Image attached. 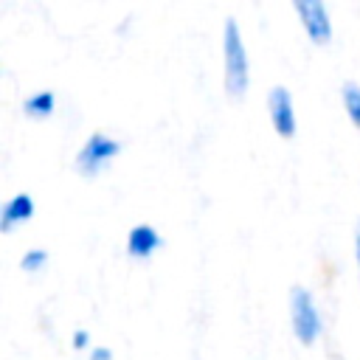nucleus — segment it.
I'll return each instance as SVG.
<instances>
[{
    "label": "nucleus",
    "instance_id": "obj_4",
    "mask_svg": "<svg viewBox=\"0 0 360 360\" xmlns=\"http://www.w3.org/2000/svg\"><path fill=\"white\" fill-rule=\"evenodd\" d=\"M292 8L298 14L309 42H315L318 48H326L332 42V20H329L326 6L321 0H295Z\"/></svg>",
    "mask_w": 360,
    "mask_h": 360
},
{
    "label": "nucleus",
    "instance_id": "obj_8",
    "mask_svg": "<svg viewBox=\"0 0 360 360\" xmlns=\"http://www.w3.org/2000/svg\"><path fill=\"white\" fill-rule=\"evenodd\" d=\"M53 107H56L53 90H37V93H31V96L22 101V112H25L28 118H51Z\"/></svg>",
    "mask_w": 360,
    "mask_h": 360
},
{
    "label": "nucleus",
    "instance_id": "obj_5",
    "mask_svg": "<svg viewBox=\"0 0 360 360\" xmlns=\"http://www.w3.org/2000/svg\"><path fill=\"white\" fill-rule=\"evenodd\" d=\"M267 112H270L273 129H276L284 141L295 138V132H298L295 107H292V96H290V90H287L284 84L270 87V93H267Z\"/></svg>",
    "mask_w": 360,
    "mask_h": 360
},
{
    "label": "nucleus",
    "instance_id": "obj_1",
    "mask_svg": "<svg viewBox=\"0 0 360 360\" xmlns=\"http://www.w3.org/2000/svg\"><path fill=\"white\" fill-rule=\"evenodd\" d=\"M222 84L231 98H242L250 84V59L233 17H228L222 25Z\"/></svg>",
    "mask_w": 360,
    "mask_h": 360
},
{
    "label": "nucleus",
    "instance_id": "obj_9",
    "mask_svg": "<svg viewBox=\"0 0 360 360\" xmlns=\"http://www.w3.org/2000/svg\"><path fill=\"white\" fill-rule=\"evenodd\" d=\"M340 101H343V110L349 115V121L354 124V129H360V84L357 82H343L340 84Z\"/></svg>",
    "mask_w": 360,
    "mask_h": 360
},
{
    "label": "nucleus",
    "instance_id": "obj_13",
    "mask_svg": "<svg viewBox=\"0 0 360 360\" xmlns=\"http://www.w3.org/2000/svg\"><path fill=\"white\" fill-rule=\"evenodd\" d=\"M354 259H357V276H360V225H357V233H354Z\"/></svg>",
    "mask_w": 360,
    "mask_h": 360
},
{
    "label": "nucleus",
    "instance_id": "obj_3",
    "mask_svg": "<svg viewBox=\"0 0 360 360\" xmlns=\"http://www.w3.org/2000/svg\"><path fill=\"white\" fill-rule=\"evenodd\" d=\"M121 152V143L115 141V138H110V135H104V132H90L87 135V141L82 143V149L76 152V160H73V166H76V172L82 174V177H87V180H93L96 174H101L110 163H112V158Z\"/></svg>",
    "mask_w": 360,
    "mask_h": 360
},
{
    "label": "nucleus",
    "instance_id": "obj_10",
    "mask_svg": "<svg viewBox=\"0 0 360 360\" xmlns=\"http://www.w3.org/2000/svg\"><path fill=\"white\" fill-rule=\"evenodd\" d=\"M45 267H48V250H45V248H31V250L22 253V259H20V270L28 273V276L42 273Z\"/></svg>",
    "mask_w": 360,
    "mask_h": 360
},
{
    "label": "nucleus",
    "instance_id": "obj_6",
    "mask_svg": "<svg viewBox=\"0 0 360 360\" xmlns=\"http://www.w3.org/2000/svg\"><path fill=\"white\" fill-rule=\"evenodd\" d=\"M160 248H163V236L149 222H141V225L129 228V233H127V253L132 259H149Z\"/></svg>",
    "mask_w": 360,
    "mask_h": 360
},
{
    "label": "nucleus",
    "instance_id": "obj_2",
    "mask_svg": "<svg viewBox=\"0 0 360 360\" xmlns=\"http://www.w3.org/2000/svg\"><path fill=\"white\" fill-rule=\"evenodd\" d=\"M290 326H292V335L298 338L301 346H312L323 332L321 312L312 301V292L304 284L290 287Z\"/></svg>",
    "mask_w": 360,
    "mask_h": 360
},
{
    "label": "nucleus",
    "instance_id": "obj_12",
    "mask_svg": "<svg viewBox=\"0 0 360 360\" xmlns=\"http://www.w3.org/2000/svg\"><path fill=\"white\" fill-rule=\"evenodd\" d=\"M87 343H90V335H87L84 329H76V335H73V346H76V349H87Z\"/></svg>",
    "mask_w": 360,
    "mask_h": 360
},
{
    "label": "nucleus",
    "instance_id": "obj_7",
    "mask_svg": "<svg viewBox=\"0 0 360 360\" xmlns=\"http://www.w3.org/2000/svg\"><path fill=\"white\" fill-rule=\"evenodd\" d=\"M31 217H34V197L28 191H20V194H14L3 205V211H0V231L3 233H11L14 228L25 225Z\"/></svg>",
    "mask_w": 360,
    "mask_h": 360
},
{
    "label": "nucleus",
    "instance_id": "obj_11",
    "mask_svg": "<svg viewBox=\"0 0 360 360\" xmlns=\"http://www.w3.org/2000/svg\"><path fill=\"white\" fill-rule=\"evenodd\" d=\"M90 360H112V349L110 346H93L90 349Z\"/></svg>",
    "mask_w": 360,
    "mask_h": 360
}]
</instances>
